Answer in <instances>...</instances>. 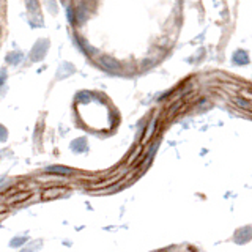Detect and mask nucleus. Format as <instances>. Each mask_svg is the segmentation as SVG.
Listing matches in <instances>:
<instances>
[{"mask_svg": "<svg viewBox=\"0 0 252 252\" xmlns=\"http://www.w3.org/2000/svg\"><path fill=\"white\" fill-rule=\"evenodd\" d=\"M235 102H236V104H240L241 107H249V102H246V101H243V99H235Z\"/></svg>", "mask_w": 252, "mask_h": 252, "instance_id": "obj_14", "label": "nucleus"}, {"mask_svg": "<svg viewBox=\"0 0 252 252\" xmlns=\"http://www.w3.org/2000/svg\"><path fill=\"white\" fill-rule=\"evenodd\" d=\"M241 96H244L246 99H252V93L248 90H241Z\"/></svg>", "mask_w": 252, "mask_h": 252, "instance_id": "obj_15", "label": "nucleus"}, {"mask_svg": "<svg viewBox=\"0 0 252 252\" xmlns=\"http://www.w3.org/2000/svg\"><path fill=\"white\" fill-rule=\"evenodd\" d=\"M76 71V68L73 65H69V63H63V65L59 68V74H57V79H63V77H68L69 74H73Z\"/></svg>", "mask_w": 252, "mask_h": 252, "instance_id": "obj_8", "label": "nucleus"}, {"mask_svg": "<svg viewBox=\"0 0 252 252\" xmlns=\"http://www.w3.org/2000/svg\"><path fill=\"white\" fill-rule=\"evenodd\" d=\"M26 3H27V8H29L30 13L38 11V2H36V0H26Z\"/></svg>", "mask_w": 252, "mask_h": 252, "instance_id": "obj_12", "label": "nucleus"}, {"mask_svg": "<svg viewBox=\"0 0 252 252\" xmlns=\"http://www.w3.org/2000/svg\"><path fill=\"white\" fill-rule=\"evenodd\" d=\"M32 191H26V192H16L13 195H10V199H3L5 203H8L11 207V205H18V203H22V202H26L27 199H30L32 197Z\"/></svg>", "mask_w": 252, "mask_h": 252, "instance_id": "obj_3", "label": "nucleus"}, {"mask_svg": "<svg viewBox=\"0 0 252 252\" xmlns=\"http://www.w3.org/2000/svg\"><path fill=\"white\" fill-rule=\"evenodd\" d=\"M47 47H49V41H47V39H38L33 46V49L30 52V59L33 62H39L46 55Z\"/></svg>", "mask_w": 252, "mask_h": 252, "instance_id": "obj_1", "label": "nucleus"}, {"mask_svg": "<svg viewBox=\"0 0 252 252\" xmlns=\"http://www.w3.org/2000/svg\"><path fill=\"white\" fill-rule=\"evenodd\" d=\"M24 59V55L21 54V52H13V54H10L6 57V62L8 63H13V65H18V63L21 62Z\"/></svg>", "mask_w": 252, "mask_h": 252, "instance_id": "obj_11", "label": "nucleus"}, {"mask_svg": "<svg viewBox=\"0 0 252 252\" xmlns=\"http://www.w3.org/2000/svg\"><path fill=\"white\" fill-rule=\"evenodd\" d=\"M155 128H156V122H150V125L147 126V129L144 132V139H142V144H147L148 142V137H152V134L155 132Z\"/></svg>", "mask_w": 252, "mask_h": 252, "instance_id": "obj_10", "label": "nucleus"}, {"mask_svg": "<svg viewBox=\"0 0 252 252\" xmlns=\"http://www.w3.org/2000/svg\"><path fill=\"white\" fill-rule=\"evenodd\" d=\"M46 172H49V173H63V175H69V173H73V170L68 169V167H60V165H55V167H47Z\"/></svg>", "mask_w": 252, "mask_h": 252, "instance_id": "obj_9", "label": "nucleus"}, {"mask_svg": "<svg viewBox=\"0 0 252 252\" xmlns=\"http://www.w3.org/2000/svg\"><path fill=\"white\" fill-rule=\"evenodd\" d=\"M140 153H142V145H139V147L132 152V155L128 158V164H132V162H134V159H136V158H137V155H140Z\"/></svg>", "mask_w": 252, "mask_h": 252, "instance_id": "obj_13", "label": "nucleus"}, {"mask_svg": "<svg viewBox=\"0 0 252 252\" xmlns=\"http://www.w3.org/2000/svg\"><path fill=\"white\" fill-rule=\"evenodd\" d=\"M233 63L235 65H246V63L249 62V55L248 52H244L241 49H238L235 54H233V57H232Z\"/></svg>", "mask_w": 252, "mask_h": 252, "instance_id": "obj_7", "label": "nucleus"}, {"mask_svg": "<svg viewBox=\"0 0 252 252\" xmlns=\"http://www.w3.org/2000/svg\"><path fill=\"white\" fill-rule=\"evenodd\" d=\"M123 177V173H118L114 178H107L104 181H101V183H94V185H90L89 188L90 189H98V188H107V186H112V185H118L120 183V178Z\"/></svg>", "mask_w": 252, "mask_h": 252, "instance_id": "obj_5", "label": "nucleus"}, {"mask_svg": "<svg viewBox=\"0 0 252 252\" xmlns=\"http://www.w3.org/2000/svg\"><path fill=\"white\" fill-rule=\"evenodd\" d=\"M99 65L106 71H110V73H118V71H122V63L112 57H109V55H102L99 59Z\"/></svg>", "mask_w": 252, "mask_h": 252, "instance_id": "obj_2", "label": "nucleus"}, {"mask_svg": "<svg viewBox=\"0 0 252 252\" xmlns=\"http://www.w3.org/2000/svg\"><path fill=\"white\" fill-rule=\"evenodd\" d=\"M87 16H89V11H87V6L84 3H81L77 8H76V11H74V21L76 24H84L87 21Z\"/></svg>", "mask_w": 252, "mask_h": 252, "instance_id": "obj_6", "label": "nucleus"}, {"mask_svg": "<svg viewBox=\"0 0 252 252\" xmlns=\"http://www.w3.org/2000/svg\"><path fill=\"white\" fill-rule=\"evenodd\" d=\"M66 191V188H62V186H55V188H49V189H44L43 194H41V199L43 200H52V199H57L60 197L63 192Z\"/></svg>", "mask_w": 252, "mask_h": 252, "instance_id": "obj_4", "label": "nucleus"}]
</instances>
